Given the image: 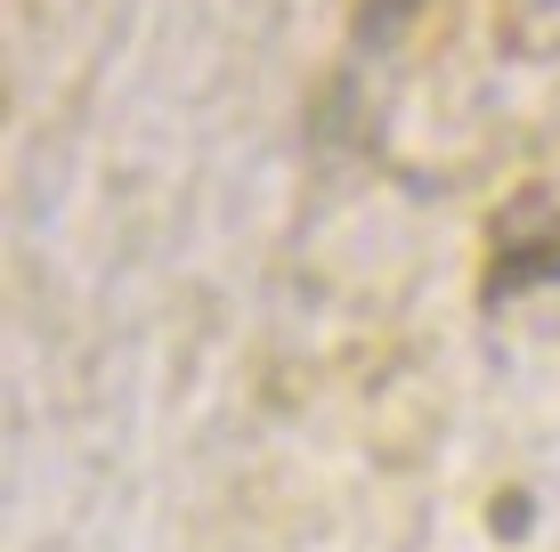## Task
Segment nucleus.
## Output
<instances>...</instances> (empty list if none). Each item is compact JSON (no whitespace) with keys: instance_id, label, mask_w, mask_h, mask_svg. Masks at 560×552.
Here are the masks:
<instances>
[{"instance_id":"nucleus-1","label":"nucleus","mask_w":560,"mask_h":552,"mask_svg":"<svg viewBox=\"0 0 560 552\" xmlns=\"http://www.w3.org/2000/svg\"><path fill=\"white\" fill-rule=\"evenodd\" d=\"M560 277V196L552 187H520L504 196V212L488 220V260H479V293L504 301L520 284Z\"/></svg>"}]
</instances>
